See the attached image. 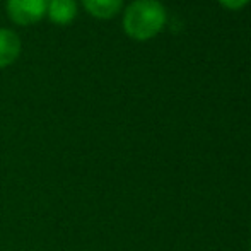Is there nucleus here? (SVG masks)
<instances>
[{
    "label": "nucleus",
    "instance_id": "obj_3",
    "mask_svg": "<svg viewBox=\"0 0 251 251\" xmlns=\"http://www.w3.org/2000/svg\"><path fill=\"white\" fill-rule=\"evenodd\" d=\"M23 51V43L16 31L0 27V70L17 62Z\"/></svg>",
    "mask_w": 251,
    "mask_h": 251
},
{
    "label": "nucleus",
    "instance_id": "obj_5",
    "mask_svg": "<svg viewBox=\"0 0 251 251\" xmlns=\"http://www.w3.org/2000/svg\"><path fill=\"white\" fill-rule=\"evenodd\" d=\"M80 2L89 16L101 21L115 17L123 7V0H80Z\"/></svg>",
    "mask_w": 251,
    "mask_h": 251
},
{
    "label": "nucleus",
    "instance_id": "obj_2",
    "mask_svg": "<svg viewBox=\"0 0 251 251\" xmlns=\"http://www.w3.org/2000/svg\"><path fill=\"white\" fill-rule=\"evenodd\" d=\"M48 0H5V12L17 26H33L47 17Z\"/></svg>",
    "mask_w": 251,
    "mask_h": 251
},
{
    "label": "nucleus",
    "instance_id": "obj_6",
    "mask_svg": "<svg viewBox=\"0 0 251 251\" xmlns=\"http://www.w3.org/2000/svg\"><path fill=\"white\" fill-rule=\"evenodd\" d=\"M219 3L229 10H239V9H243V7L248 5L250 0H219Z\"/></svg>",
    "mask_w": 251,
    "mask_h": 251
},
{
    "label": "nucleus",
    "instance_id": "obj_7",
    "mask_svg": "<svg viewBox=\"0 0 251 251\" xmlns=\"http://www.w3.org/2000/svg\"><path fill=\"white\" fill-rule=\"evenodd\" d=\"M250 250H251V246H250Z\"/></svg>",
    "mask_w": 251,
    "mask_h": 251
},
{
    "label": "nucleus",
    "instance_id": "obj_1",
    "mask_svg": "<svg viewBox=\"0 0 251 251\" xmlns=\"http://www.w3.org/2000/svg\"><path fill=\"white\" fill-rule=\"evenodd\" d=\"M168 19L159 0H133L123 12V31L135 41H149L162 31Z\"/></svg>",
    "mask_w": 251,
    "mask_h": 251
},
{
    "label": "nucleus",
    "instance_id": "obj_4",
    "mask_svg": "<svg viewBox=\"0 0 251 251\" xmlns=\"http://www.w3.org/2000/svg\"><path fill=\"white\" fill-rule=\"evenodd\" d=\"M79 5L75 0H48L47 17L56 26H69L75 21Z\"/></svg>",
    "mask_w": 251,
    "mask_h": 251
}]
</instances>
